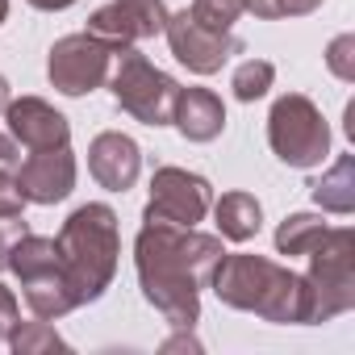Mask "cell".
Wrapping results in <instances>:
<instances>
[{
  "label": "cell",
  "instance_id": "obj_1",
  "mask_svg": "<svg viewBox=\"0 0 355 355\" xmlns=\"http://www.w3.org/2000/svg\"><path fill=\"white\" fill-rule=\"evenodd\" d=\"M222 234H201L197 226L142 222L134 239V272L142 297L175 330H193L201 318V288L222 259Z\"/></svg>",
  "mask_w": 355,
  "mask_h": 355
},
{
  "label": "cell",
  "instance_id": "obj_2",
  "mask_svg": "<svg viewBox=\"0 0 355 355\" xmlns=\"http://www.w3.org/2000/svg\"><path fill=\"white\" fill-rule=\"evenodd\" d=\"M209 288L230 309L255 313V318L276 322V326H301V309H305L301 276L268 255H251V251L222 255L214 276H209Z\"/></svg>",
  "mask_w": 355,
  "mask_h": 355
},
{
  "label": "cell",
  "instance_id": "obj_3",
  "mask_svg": "<svg viewBox=\"0 0 355 355\" xmlns=\"http://www.w3.org/2000/svg\"><path fill=\"white\" fill-rule=\"evenodd\" d=\"M59 259H63V276L67 288L76 297V305H92L105 297V288L117 276V255H121V230H117V214L105 201H88L80 205L63 230H59Z\"/></svg>",
  "mask_w": 355,
  "mask_h": 355
},
{
  "label": "cell",
  "instance_id": "obj_4",
  "mask_svg": "<svg viewBox=\"0 0 355 355\" xmlns=\"http://www.w3.org/2000/svg\"><path fill=\"white\" fill-rule=\"evenodd\" d=\"M301 326H322L355 309V230L330 226L309 251V272L301 276Z\"/></svg>",
  "mask_w": 355,
  "mask_h": 355
},
{
  "label": "cell",
  "instance_id": "obj_5",
  "mask_svg": "<svg viewBox=\"0 0 355 355\" xmlns=\"http://www.w3.org/2000/svg\"><path fill=\"white\" fill-rule=\"evenodd\" d=\"M9 272L21 280V293H26V305H30L34 318L59 322L71 309H80L76 297H71V288H67V276H63V259H59V243L55 239L26 230L13 243V251H9Z\"/></svg>",
  "mask_w": 355,
  "mask_h": 355
},
{
  "label": "cell",
  "instance_id": "obj_6",
  "mask_svg": "<svg viewBox=\"0 0 355 355\" xmlns=\"http://www.w3.org/2000/svg\"><path fill=\"white\" fill-rule=\"evenodd\" d=\"M109 92L113 101L142 125H171V105H175V92H180V84H175L167 71H159L142 51L134 46H121L113 55V67H109Z\"/></svg>",
  "mask_w": 355,
  "mask_h": 355
},
{
  "label": "cell",
  "instance_id": "obj_7",
  "mask_svg": "<svg viewBox=\"0 0 355 355\" xmlns=\"http://www.w3.org/2000/svg\"><path fill=\"white\" fill-rule=\"evenodd\" d=\"M268 146L280 163L309 171L330 155V125L305 92H284L268 113Z\"/></svg>",
  "mask_w": 355,
  "mask_h": 355
},
{
  "label": "cell",
  "instance_id": "obj_8",
  "mask_svg": "<svg viewBox=\"0 0 355 355\" xmlns=\"http://www.w3.org/2000/svg\"><path fill=\"white\" fill-rule=\"evenodd\" d=\"M113 46L92 38L88 30L84 34H67L51 46L46 55V80L55 92L63 96H88L96 88H105L109 80V67H113Z\"/></svg>",
  "mask_w": 355,
  "mask_h": 355
},
{
  "label": "cell",
  "instance_id": "obj_9",
  "mask_svg": "<svg viewBox=\"0 0 355 355\" xmlns=\"http://www.w3.org/2000/svg\"><path fill=\"white\" fill-rule=\"evenodd\" d=\"M214 205V184L189 167H159L150 175V197L142 209V222H167V226H197L205 222Z\"/></svg>",
  "mask_w": 355,
  "mask_h": 355
},
{
  "label": "cell",
  "instance_id": "obj_10",
  "mask_svg": "<svg viewBox=\"0 0 355 355\" xmlns=\"http://www.w3.org/2000/svg\"><path fill=\"white\" fill-rule=\"evenodd\" d=\"M163 34H167L171 55L180 59L193 76H214V71H222L234 55H243V51H247V46H243V38H239L234 30H214V26L197 21V17H193V9L167 13Z\"/></svg>",
  "mask_w": 355,
  "mask_h": 355
},
{
  "label": "cell",
  "instance_id": "obj_11",
  "mask_svg": "<svg viewBox=\"0 0 355 355\" xmlns=\"http://www.w3.org/2000/svg\"><path fill=\"white\" fill-rule=\"evenodd\" d=\"M167 26V5L163 0H109L88 17V34L109 42L113 51L146 42L155 34H163Z\"/></svg>",
  "mask_w": 355,
  "mask_h": 355
},
{
  "label": "cell",
  "instance_id": "obj_12",
  "mask_svg": "<svg viewBox=\"0 0 355 355\" xmlns=\"http://www.w3.org/2000/svg\"><path fill=\"white\" fill-rule=\"evenodd\" d=\"M13 180H17L26 205H59L76 189V155H71V146L34 150L30 159L17 163Z\"/></svg>",
  "mask_w": 355,
  "mask_h": 355
},
{
  "label": "cell",
  "instance_id": "obj_13",
  "mask_svg": "<svg viewBox=\"0 0 355 355\" xmlns=\"http://www.w3.org/2000/svg\"><path fill=\"white\" fill-rule=\"evenodd\" d=\"M88 171L101 189L130 193L138 184V171H142V146L121 130H105L88 142Z\"/></svg>",
  "mask_w": 355,
  "mask_h": 355
},
{
  "label": "cell",
  "instance_id": "obj_14",
  "mask_svg": "<svg viewBox=\"0 0 355 355\" xmlns=\"http://www.w3.org/2000/svg\"><path fill=\"white\" fill-rule=\"evenodd\" d=\"M5 121H9V134L30 146V150H51V146H71V121L42 96H21V101H9L5 109Z\"/></svg>",
  "mask_w": 355,
  "mask_h": 355
},
{
  "label": "cell",
  "instance_id": "obj_15",
  "mask_svg": "<svg viewBox=\"0 0 355 355\" xmlns=\"http://www.w3.org/2000/svg\"><path fill=\"white\" fill-rule=\"evenodd\" d=\"M171 125L189 142H214L226 130V105L214 88H180L171 105Z\"/></svg>",
  "mask_w": 355,
  "mask_h": 355
},
{
  "label": "cell",
  "instance_id": "obj_16",
  "mask_svg": "<svg viewBox=\"0 0 355 355\" xmlns=\"http://www.w3.org/2000/svg\"><path fill=\"white\" fill-rule=\"evenodd\" d=\"M309 197L326 214H351L355 209V155H338L318 180L309 184Z\"/></svg>",
  "mask_w": 355,
  "mask_h": 355
},
{
  "label": "cell",
  "instance_id": "obj_17",
  "mask_svg": "<svg viewBox=\"0 0 355 355\" xmlns=\"http://www.w3.org/2000/svg\"><path fill=\"white\" fill-rule=\"evenodd\" d=\"M209 209L218 218V234L230 243H251L263 226V205L251 193H222Z\"/></svg>",
  "mask_w": 355,
  "mask_h": 355
},
{
  "label": "cell",
  "instance_id": "obj_18",
  "mask_svg": "<svg viewBox=\"0 0 355 355\" xmlns=\"http://www.w3.org/2000/svg\"><path fill=\"white\" fill-rule=\"evenodd\" d=\"M326 230L330 226L322 222V214H288L276 226V251L280 255H309Z\"/></svg>",
  "mask_w": 355,
  "mask_h": 355
},
{
  "label": "cell",
  "instance_id": "obj_19",
  "mask_svg": "<svg viewBox=\"0 0 355 355\" xmlns=\"http://www.w3.org/2000/svg\"><path fill=\"white\" fill-rule=\"evenodd\" d=\"M17 355H46V351H71V343L46 322V318H34V322H13V330H9V338H5Z\"/></svg>",
  "mask_w": 355,
  "mask_h": 355
},
{
  "label": "cell",
  "instance_id": "obj_20",
  "mask_svg": "<svg viewBox=\"0 0 355 355\" xmlns=\"http://www.w3.org/2000/svg\"><path fill=\"white\" fill-rule=\"evenodd\" d=\"M243 13H255V17L272 21V5H268V0H193V17L214 26V30H230Z\"/></svg>",
  "mask_w": 355,
  "mask_h": 355
},
{
  "label": "cell",
  "instance_id": "obj_21",
  "mask_svg": "<svg viewBox=\"0 0 355 355\" xmlns=\"http://www.w3.org/2000/svg\"><path fill=\"white\" fill-rule=\"evenodd\" d=\"M272 80H276V67H272L268 59H247V63H239V67H234L230 88H234V96H239L243 105H251V101L268 96Z\"/></svg>",
  "mask_w": 355,
  "mask_h": 355
},
{
  "label": "cell",
  "instance_id": "obj_22",
  "mask_svg": "<svg viewBox=\"0 0 355 355\" xmlns=\"http://www.w3.org/2000/svg\"><path fill=\"white\" fill-rule=\"evenodd\" d=\"M326 67H330L334 80L355 84V34H338V38L326 46Z\"/></svg>",
  "mask_w": 355,
  "mask_h": 355
},
{
  "label": "cell",
  "instance_id": "obj_23",
  "mask_svg": "<svg viewBox=\"0 0 355 355\" xmlns=\"http://www.w3.org/2000/svg\"><path fill=\"white\" fill-rule=\"evenodd\" d=\"M26 209V197L13 180V171H0V218H21Z\"/></svg>",
  "mask_w": 355,
  "mask_h": 355
},
{
  "label": "cell",
  "instance_id": "obj_24",
  "mask_svg": "<svg viewBox=\"0 0 355 355\" xmlns=\"http://www.w3.org/2000/svg\"><path fill=\"white\" fill-rule=\"evenodd\" d=\"M30 226L21 222V218H0V272L9 268V251H13V243L26 234Z\"/></svg>",
  "mask_w": 355,
  "mask_h": 355
},
{
  "label": "cell",
  "instance_id": "obj_25",
  "mask_svg": "<svg viewBox=\"0 0 355 355\" xmlns=\"http://www.w3.org/2000/svg\"><path fill=\"white\" fill-rule=\"evenodd\" d=\"M268 5H272V17H309L326 0H268Z\"/></svg>",
  "mask_w": 355,
  "mask_h": 355
},
{
  "label": "cell",
  "instance_id": "obj_26",
  "mask_svg": "<svg viewBox=\"0 0 355 355\" xmlns=\"http://www.w3.org/2000/svg\"><path fill=\"white\" fill-rule=\"evenodd\" d=\"M17 318H21V305H17L13 288H9V284H0V343L9 338V330H13Z\"/></svg>",
  "mask_w": 355,
  "mask_h": 355
},
{
  "label": "cell",
  "instance_id": "obj_27",
  "mask_svg": "<svg viewBox=\"0 0 355 355\" xmlns=\"http://www.w3.org/2000/svg\"><path fill=\"white\" fill-rule=\"evenodd\" d=\"M17 163H21L17 138H13V134H0V171H17Z\"/></svg>",
  "mask_w": 355,
  "mask_h": 355
},
{
  "label": "cell",
  "instance_id": "obj_28",
  "mask_svg": "<svg viewBox=\"0 0 355 355\" xmlns=\"http://www.w3.org/2000/svg\"><path fill=\"white\" fill-rule=\"evenodd\" d=\"M163 351H201V343H197L189 330H180L175 338H167V343H163Z\"/></svg>",
  "mask_w": 355,
  "mask_h": 355
},
{
  "label": "cell",
  "instance_id": "obj_29",
  "mask_svg": "<svg viewBox=\"0 0 355 355\" xmlns=\"http://www.w3.org/2000/svg\"><path fill=\"white\" fill-rule=\"evenodd\" d=\"M26 5H34L38 13H63V9L76 5V0H26Z\"/></svg>",
  "mask_w": 355,
  "mask_h": 355
},
{
  "label": "cell",
  "instance_id": "obj_30",
  "mask_svg": "<svg viewBox=\"0 0 355 355\" xmlns=\"http://www.w3.org/2000/svg\"><path fill=\"white\" fill-rule=\"evenodd\" d=\"M9 101H13V88H9V80H5V76H0V113L9 109Z\"/></svg>",
  "mask_w": 355,
  "mask_h": 355
},
{
  "label": "cell",
  "instance_id": "obj_31",
  "mask_svg": "<svg viewBox=\"0 0 355 355\" xmlns=\"http://www.w3.org/2000/svg\"><path fill=\"white\" fill-rule=\"evenodd\" d=\"M9 21V0H0V26Z\"/></svg>",
  "mask_w": 355,
  "mask_h": 355
}]
</instances>
